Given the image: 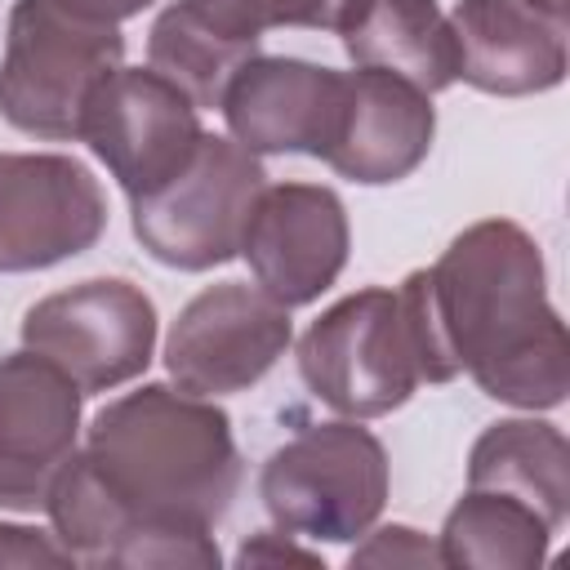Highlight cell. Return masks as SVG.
Returning a JSON list of instances; mask_svg holds the SVG:
<instances>
[{
  "label": "cell",
  "mask_w": 570,
  "mask_h": 570,
  "mask_svg": "<svg viewBox=\"0 0 570 570\" xmlns=\"http://www.w3.org/2000/svg\"><path fill=\"white\" fill-rule=\"evenodd\" d=\"M347 205L321 183H267L249 209L240 258L281 307L316 303L347 267Z\"/></svg>",
  "instance_id": "cell-11"
},
{
  "label": "cell",
  "mask_w": 570,
  "mask_h": 570,
  "mask_svg": "<svg viewBox=\"0 0 570 570\" xmlns=\"http://www.w3.org/2000/svg\"><path fill=\"white\" fill-rule=\"evenodd\" d=\"M267 169L236 138L205 134L191 160L147 196L129 200L138 245L178 272H209L240 254V236Z\"/></svg>",
  "instance_id": "cell-6"
},
{
  "label": "cell",
  "mask_w": 570,
  "mask_h": 570,
  "mask_svg": "<svg viewBox=\"0 0 570 570\" xmlns=\"http://www.w3.org/2000/svg\"><path fill=\"white\" fill-rule=\"evenodd\" d=\"M85 392L40 352L0 356V508L40 512L62 463L80 450Z\"/></svg>",
  "instance_id": "cell-12"
},
{
  "label": "cell",
  "mask_w": 570,
  "mask_h": 570,
  "mask_svg": "<svg viewBox=\"0 0 570 570\" xmlns=\"http://www.w3.org/2000/svg\"><path fill=\"white\" fill-rule=\"evenodd\" d=\"M370 0H312V27L307 31H334L343 36L361 13H365Z\"/></svg>",
  "instance_id": "cell-26"
},
{
  "label": "cell",
  "mask_w": 570,
  "mask_h": 570,
  "mask_svg": "<svg viewBox=\"0 0 570 570\" xmlns=\"http://www.w3.org/2000/svg\"><path fill=\"white\" fill-rule=\"evenodd\" d=\"M120 62V27L80 22L49 0H13L0 53V116L31 138L76 142L89 94Z\"/></svg>",
  "instance_id": "cell-4"
},
{
  "label": "cell",
  "mask_w": 570,
  "mask_h": 570,
  "mask_svg": "<svg viewBox=\"0 0 570 570\" xmlns=\"http://www.w3.org/2000/svg\"><path fill=\"white\" fill-rule=\"evenodd\" d=\"M22 347L53 361L85 396L111 392L151 365L156 303L125 276H94L31 303Z\"/></svg>",
  "instance_id": "cell-7"
},
{
  "label": "cell",
  "mask_w": 570,
  "mask_h": 570,
  "mask_svg": "<svg viewBox=\"0 0 570 570\" xmlns=\"http://www.w3.org/2000/svg\"><path fill=\"white\" fill-rule=\"evenodd\" d=\"M525 4L543 9V13H548V18H557V22H566V18H570V0H525Z\"/></svg>",
  "instance_id": "cell-27"
},
{
  "label": "cell",
  "mask_w": 570,
  "mask_h": 570,
  "mask_svg": "<svg viewBox=\"0 0 570 570\" xmlns=\"http://www.w3.org/2000/svg\"><path fill=\"white\" fill-rule=\"evenodd\" d=\"M200 138V107L160 71L125 62L89 94L80 120V142H89L129 200L169 183Z\"/></svg>",
  "instance_id": "cell-8"
},
{
  "label": "cell",
  "mask_w": 570,
  "mask_h": 570,
  "mask_svg": "<svg viewBox=\"0 0 570 570\" xmlns=\"http://www.w3.org/2000/svg\"><path fill=\"white\" fill-rule=\"evenodd\" d=\"M107 566H120V570H218L223 552L214 543V530H205V525L147 521V525H134L111 548Z\"/></svg>",
  "instance_id": "cell-20"
},
{
  "label": "cell",
  "mask_w": 570,
  "mask_h": 570,
  "mask_svg": "<svg viewBox=\"0 0 570 570\" xmlns=\"http://www.w3.org/2000/svg\"><path fill=\"white\" fill-rule=\"evenodd\" d=\"M387 450L361 419H330L276 445L258 499L276 530L312 543H356L387 503Z\"/></svg>",
  "instance_id": "cell-3"
},
{
  "label": "cell",
  "mask_w": 570,
  "mask_h": 570,
  "mask_svg": "<svg viewBox=\"0 0 570 570\" xmlns=\"http://www.w3.org/2000/svg\"><path fill=\"white\" fill-rule=\"evenodd\" d=\"M343 49L356 67L405 76L423 94L459 80V45L436 0H370L343 31Z\"/></svg>",
  "instance_id": "cell-17"
},
{
  "label": "cell",
  "mask_w": 570,
  "mask_h": 570,
  "mask_svg": "<svg viewBox=\"0 0 570 570\" xmlns=\"http://www.w3.org/2000/svg\"><path fill=\"white\" fill-rule=\"evenodd\" d=\"M196 22L223 40L258 53V40L276 27H312V0H178Z\"/></svg>",
  "instance_id": "cell-21"
},
{
  "label": "cell",
  "mask_w": 570,
  "mask_h": 570,
  "mask_svg": "<svg viewBox=\"0 0 570 570\" xmlns=\"http://www.w3.org/2000/svg\"><path fill=\"white\" fill-rule=\"evenodd\" d=\"M468 485L503 490L530 503L552 530L570 512V445L566 432L548 419H499L468 450Z\"/></svg>",
  "instance_id": "cell-16"
},
{
  "label": "cell",
  "mask_w": 570,
  "mask_h": 570,
  "mask_svg": "<svg viewBox=\"0 0 570 570\" xmlns=\"http://www.w3.org/2000/svg\"><path fill=\"white\" fill-rule=\"evenodd\" d=\"M423 383L468 374L490 401L557 410L570 392V338L548 298L539 240L512 218L463 227L401 285Z\"/></svg>",
  "instance_id": "cell-1"
},
{
  "label": "cell",
  "mask_w": 570,
  "mask_h": 570,
  "mask_svg": "<svg viewBox=\"0 0 570 570\" xmlns=\"http://www.w3.org/2000/svg\"><path fill=\"white\" fill-rule=\"evenodd\" d=\"M236 566H240V570H249V566H254V570H258V566H312V570H325L321 552L294 543L289 530H258V534H249V539L240 543V552H236Z\"/></svg>",
  "instance_id": "cell-24"
},
{
  "label": "cell",
  "mask_w": 570,
  "mask_h": 570,
  "mask_svg": "<svg viewBox=\"0 0 570 570\" xmlns=\"http://www.w3.org/2000/svg\"><path fill=\"white\" fill-rule=\"evenodd\" d=\"M27 570V566H76V557L53 539V530L0 521V570Z\"/></svg>",
  "instance_id": "cell-23"
},
{
  "label": "cell",
  "mask_w": 570,
  "mask_h": 570,
  "mask_svg": "<svg viewBox=\"0 0 570 570\" xmlns=\"http://www.w3.org/2000/svg\"><path fill=\"white\" fill-rule=\"evenodd\" d=\"M245 58H254V53L223 40L205 22H196L178 0L169 9H160V18L147 31V67L160 71L165 80H174L196 107H218L227 80L236 76V67Z\"/></svg>",
  "instance_id": "cell-19"
},
{
  "label": "cell",
  "mask_w": 570,
  "mask_h": 570,
  "mask_svg": "<svg viewBox=\"0 0 570 570\" xmlns=\"http://www.w3.org/2000/svg\"><path fill=\"white\" fill-rule=\"evenodd\" d=\"M347 566L365 570V566H379V570H392V566H410V570H432L441 566V552H436V539H428L423 530L414 525H370L361 534V543L347 552Z\"/></svg>",
  "instance_id": "cell-22"
},
{
  "label": "cell",
  "mask_w": 570,
  "mask_h": 570,
  "mask_svg": "<svg viewBox=\"0 0 570 570\" xmlns=\"http://www.w3.org/2000/svg\"><path fill=\"white\" fill-rule=\"evenodd\" d=\"M107 196L62 151H0V272H45L98 245Z\"/></svg>",
  "instance_id": "cell-10"
},
{
  "label": "cell",
  "mask_w": 570,
  "mask_h": 570,
  "mask_svg": "<svg viewBox=\"0 0 570 570\" xmlns=\"http://www.w3.org/2000/svg\"><path fill=\"white\" fill-rule=\"evenodd\" d=\"M450 18L459 80L494 98L548 94L566 80V22L525 0H459Z\"/></svg>",
  "instance_id": "cell-15"
},
{
  "label": "cell",
  "mask_w": 570,
  "mask_h": 570,
  "mask_svg": "<svg viewBox=\"0 0 570 570\" xmlns=\"http://www.w3.org/2000/svg\"><path fill=\"white\" fill-rule=\"evenodd\" d=\"M294 343L289 307L245 281L205 285L169 325L165 370L191 396H236L254 387Z\"/></svg>",
  "instance_id": "cell-9"
},
{
  "label": "cell",
  "mask_w": 570,
  "mask_h": 570,
  "mask_svg": "<svg viewBox=\"0 0 570 570\" xmlns=\"http://www.w3.org/2000/svg\"><path fill=\"white\" fill-rule=\"evenodd\" d=\"M298 374L343 419L365 423L401 410L423 383L401 294L365 285L325 307L298 338Z\"/></svg>",
  "instance_id": "cell-5"
},
{
  "label": "cell",
  "mask_w": 570,
  "mask_h": 570,
  "mask_svg": "<svg viewBox=\"0 0 570 570\" xmlns=\"http://www.w3.org/2000/svg\"><path fill=\"white\" fill-rule=\"evenodd\" d=\"M80 450L129 512V530L147 521L214 530L245 472L227 410L174 383H142L107 401Z\"/></svg>",
  "instance_id": "cell-2"
},
{
  "label": "cell",
  "mask_w": 570,
  "mask_h": 570,
  "mask_svg": "<svg viewBox=\"0 0 570 570\" xmlns=\"http://www.w3.org/2000/svg\"><path fill=\"white\" fill-rule=\"evenodd\" d=\"M552 534L557 530L530 503L468 485L436 534V552L450 570H534L548 561Z\"/></svg>",
  "instance_id": "cell-18"
},
{
  "label": "cell",
  "mask_w": 570,
  "mask_h": 570,
  "mask_svg": "<svg viewBox=\"0 0 570 570\" xmlns=\"http://www.w3.org/2000/svg\"><path fill=\"white\" fill-rule=\"evenodd\" d=\"M347 71L285 58V53H254L227 80L218 111L227 120V138H236L254 156H325L338 111H343Z\"/></svg>",
  "instance_id": "cell-13"
},
{
  "label": "cell",
  "mask_w": 570,
  "mask_h": 570,
  "mask_svg": "<svg viewBox=\"0 0 570 570\" xmlns=\"http://www.w3.org/2000/svg\"><path fill=\"white\" fill-rule=\"evenodd\" d=\"M436 138L432 94L410 85L405 76L356 67L343 85V111L334 138L325 147V165L361 187H387L410 178Z\"/></svg>",
  "instance_id": "cell-14"
},
{
  "label": "cell",
  "mask_w": 570,
  "mask_h": 570,
  "mask_svg": "<svg viewBox=\"0 0 570 570\" xmlns=\"http://www.w3.org/2000/svg\"><path fill=\"white\" fill-rule=\"evenodd\" d=\"M62 13L80 18V22H102V27H120L129 18H138L142 9H151L156 0H49Z\"/></svg>",
  "instance_id": "cell-25"
}]
</instances>
